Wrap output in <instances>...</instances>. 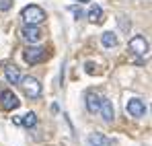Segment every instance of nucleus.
<instances>
[{
	"label": "nucleus",
	"mask_w": 152,
	"mask_h": 146,
	"mask_svg": "<svg viewBox=\"0 0 152 146\" xmlns=\"http://www.w3.org/2000/svg\"><path fill=\"white\" fill-rule=\"evenodd\" d=\"M21 19H23L27 25H39V23L45 21V10H43L41 6H37V4H29V6L23 8Z\"/></svg>",
	"instance_id": "obj_1"
},
{
	"label": "nucleus",
	"mask_w": 152,
	"mask_h": 146,
	"mask_svg": "<svg viewBox=\"0 0 152 146\" xmlns=\"http://www.w3.org/2000/svg\"><path fill=\"white\" fill-rule=\"evenodd\" d=\"M127 48H129L132 54H136V56H148V51H150V43H148V39H146L144 35H134V37L129 39Z\"/></svg>",
	"instance_id": "obj_2"
},
{
	"label": "nucleus",
	"mask_w": 152,
	"mask_h": 146,
	"mask_svg": "<svg viewBox=\"0 0 152 146\" xmlns=\"http://www.w3.org/2000/svg\"><path fill=\"white\" fill-rule=\"evenodd\" d=\"M19 84L23 87V91H25V95L29 99H37L39 95H41V84H39V80L33 78V76H25V78H21Z\"/></svg>",
	"instance_id": "obj_3"
},
{
	"label": "nucleus",
	"mask_w": 152,
	"mask_h": 146,
	"mask_svg": "<svg viewBox=\"0 0 152 146\" xmlns=\"http://www.w3.org/2000/svg\"><path fill=\"white\" fill-rule=\"evenodd\" d=\"M126 111L132 115V117L142 120V117L146 115V105H144L142 99H129V101L126 103Z\"/></svg>",
	"instance_id": "obj_4"
},
{
	"label": "nucleus",
	"mask_w": 152,
	"mask_h": 146,
	"mask_svg": "<svg viewBox=\"0 0 152 146\" xmlns=\"http://www.w3.org/2000/svg\"><path fill=\"white\" fill-rule=\"evenodd\" d=\"M23 58H25L27 64H39V62H43L45 58H48V54H45V49L43 48H33V45H29L25 49V54H23Z\"/></svg>",
	"instance_id": "obj_5"
},
{
	"label": "nucleus",
	"mask_w": 152,
	"mask_h": 146,
	"mask_svg": "<svg viewBox=\"0 0 152 146\" xmlns=\"http://www.w3.org/2000/svg\"><path fill=\"white\" fill-rule=\"evenodd\" d=\"M0 105L6 109V111H15V109H19V105H21V101H19V97L12 93V91H2L0 93Z\"/></svg>",
	"instance_id": "obj_6"
},
{
	"label": "nucleus",
	"mask_w": 152,
	"mask_h": 146,
	"mask_svg": "<svg viewBox=\"0 0 152 146\" xmlns=\"http://www.w3.org/2000/svg\"><path fill=\"white\" fill-rule=\"evenodd\" d=\"M21 35H23V39L29 41V43H37L41 39V31H39L37 25H25L23 31H21Z\"/></svg>",
	"instance_id": "obj_7"
},
{
	"label": "nucleus",
	"mask_w": 152,
	"mask_h": 146,
	"mask_svg": "<svg viewBox=\"0 0 152 146\" xmlns=\"http://www.w3.org/2000/svg\"><path fill=\"white\" fill-rule=\"evenodd\" d=\"M99 111H101L103 120L107 123H111L115 120V109H113V103L109 101V99H101V107H99Z\"/></svg>",
	"instance_id": "obj_8"
},
{
	"label": "nucleus",
	"mask_w": 152,
	"mask_h": 146,
	"mask_svg": "<svg viewBox=\"0 0 152 146\" xmlns=\"http://www.w3.org/2000/svg\"><path fill=\"white\" fill-rule=\"evenodd\" d=\"M99 107H101V97H99V93L88 91V93H86V109H88L91 113H99Z\"/></svg>",
	"instance_id": "obj_9"
},
{
	"label": "nucleus",
	"mask_w": 152,
	"mask_h": 146,
	"mask_svg": "<svg viewBox=\"0 0 152 146\" xmlns=\"http://www.w3.org/2000/svg\"><path fill=\"white\" fill-rule=\"evenodd\" d=\"M4 78H6L10 84H19L23 76H21V72H19V68H17V66H12V64H10V66H6V68H4Z\"/></svg>",
	"instance_id": "obj_10"
},
{
	"label": "nucleus",
	"mask_w": 152,
	"mask_h": 146,
	"mask_svg": "<svg viewBox=\"0 0 152 146\" xmlns=\"http://www.w3.org/2000/svg\"><path fill=\"white\" fill-rule=\"evenodd\" d=\"M88 146H111V140L107 136L99 134V132H95V134L88 136Z\"/></svg>",
	"instance_id": "obj_11"
},
{
	"label": "nucleus",
	"mask_w": 152,
	"mask_h": 146,
	"mask_svg": "<svg viewBox=\"0 0 152 146\" xmlns=\"http://www.w3.org/2000/svg\"><path fill=\"white\" fill-rule=\"evenodd\" d=\"M101 43H103V48L111 49V48H115L119 41H117V35H115V33H111V31H105V33L101 35Z\"/></svg>",
	"instance_id": "obj_12"
},
{
	"label": "nucleus",
	"mask_w": 152,
	"mask_h": 146,
	"mask_svg": "<svg viewBox=\"0 0 152 146\" xmlns=\"http://www.w3.org/2000/svg\"><path fill=\"white\" fill-rule=\"evenodd\" d=\"M101 17H103V8L99 4H93V6L88 8V21H91V23H99Z\"/></svg>",
	"instance_id": "obj_13"
},
{
	"label": "nucleus",
	"mask_w": 152,
	"mask_h": 146,
	"mask_svg": "<svg viewBox=\"0 0 152 146\" xmlns=\"http://www.w3.org/2000/svg\"><path fill=\"white\" fill-rule=\"evenodd\" d=\"M21 123H23L25 128H35V125H37V115H35L33 111H29V113H25V115L21 117Z\"/></svg>",
	"instance_id": "obj_14"
},
{
	"label": "nucleus",
	"mask_w": 152,
	"mask_h": 146,
	"mask_svg": "<svg viewBox=\"0 0 152 146\" xmlns=\"http://www.w3.org/2000/svg\"><path fill=\"white\" fill-rule=\"evenodd\" d=\"M117 23H119V29H121V31H129V27H132V23H129V21H126V17H119V19H117Z\"/></svg>",
	"instance_id": "obj_15"
},
{
	"label": "nucleus",
	"mask_w": 152,
	"mask_h": 146,
	"mask_svg": "<svg viewBox=\"0 0 152 146\" xmlns=\"http://www.w3.org/2000/svg\"><path fill=\"white\" fill-rule=\"evenodd\" d=\"M68 10H70V12L74 15L76 19H82V17H84V10H82L80 6H68Z\"/></svg>",
	"instance_id": "obj_16"
},
{
	"label": "nucleus",
	"mask_w": 152,
	"mask_h": 146,
	"mask_svg": "<svg viewBox=\"0 0 152 146\" xmlns=\"http://www.w3.org/2000/svg\"><path fill=\"white\" fill-rule=\"evenodd\" d=\"M10 8H12V0H0V10L2 12H6Z\"/></svg>",
	"instance_id": "obj_17"
},
{
	"label": "nucleus",
	"mask_w": 152,
	"mask_h": 146,
	"mask_svg": "<svg viewBox=\"0 0 152 146\" xmlns=\"http://www.w3.org/2000/svg\"><path fill=\"white\" fill-rule=\"evenodd\" d=\"M86 72H88V74L95 72V64H93V62H88V64H86Z\"/></svg>",
	"instance_id": "obj_18"
},
{
	"label": "nucleus",
	"mask_w": 152,
	"mask_h": 146,
	"mask_svg": "<svg viewBox=\"0 0 152 146\" xmlns=\"http://www.w3.org/2000/svg\"><path fill=\"white\" fill-rule=\"evenodd\" d=\"M78 2H88V0H78Z\"/></svg>",
	"instance_id": "obj_19"
}]
</instances>
